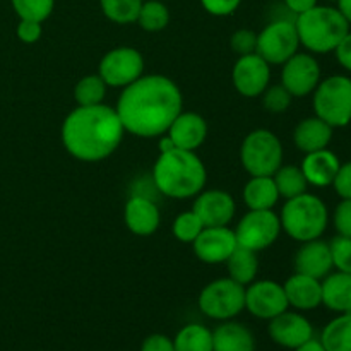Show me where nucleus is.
Masks as SVG:
<instances>
[{
	"label": "nucleus",
	"mask_w": 351,
	"mask_h": 351,
	"mask_svg": "<svg viewBox=\"0 0 351 351\" xmlns=\"http://www.w3.org/2000/svg\"><path fill=\"white\" fill-rule=\"evenodd\" d=\"M182 105L180 89L170 77L147 74L123 88L115 110L125 132L147 139L167 134Z\"/></svg>",
	"instance_id": "obj_1"
},
{
	"label": "nucleus",
	"mask_w": 351,
	"mask_h": 351,
	"mask_svg": "<svg viewBox=\"0 0 351 351\" xmlns=\"http://www.w3.org/2000/svg\"><path fill=\"white\" fill-rule=\"evenodd\" d=\"M123 129L115 108L99 103L77 106L62 123V144L72 158L96 163L117 151L123 139Z\"/></svg>",
	"instance_id": "obj_2"
},
{
	"label": "nucleus",
	"mask_w": 351,
	"mask_h": 351,
	"mask_svg": "<svg viewBox=\"0 0 351 351\" xmlns=\"http://www.w3.org/2000/svg\"><path fill=\"white\" fill-rule=\"evenodd\" d=\"M154 187L171 199H189L197 195L208 182V171L195 151L175 147L161 153L153 167Z\"/></svg>",
	"instance_id": "obj_3"
},
{
	"label": "nucleus",
	"mask_w": 351,
	"mask_h": 351,
	"mask_svg": "<svg viewBox=\"0 0 351 351\" xmlns=\"http://www.w3.org/2000/svg\"><path fill=\"white\" fill-rule=\"evenodd\" d=\"M298 40L311 53H331L350 33V23L338 7L315 5L295 17Z\"/></svg>",
	"instance_id": "obj_4"
},
{
	"label": "nucleus",
	"mask_w": 351,
	"mask_h": 351,
	"mask_svg": "<svg viewBox=\"0 0 351 351\" xmlns=\"http://www.w3.org/2000/svg\"><path fill=\"white\" fill-rule=\"evenodd\" d=\"M280 221L281 230L297 242L321 239L329 223L328 206L315 194L305 192L285 202Z\"/></svg>",
	"instance_id": "obj_5"
},
{
	"label": "nucleus",
	"mask_w": 351,
	"mask_h": 351,
	"mask_svg": "<svg viewBox=\"0 0 351 351\" xmlns=\"http://www.w3.org/2000/svg\"><path fill=\"white\" fill-rule=\"evenodd\" d=\"M315 117L338 129L351 122V79L348 75H329L321 79L312 93Z\"/></svg>",
	"instance_id": "obj_6"
},
{
	"label": "nucleus",
	"mask_w": 351,
	"mask_h": 351,
	"mask_svg": "<svg viewBox=\"0 0 351 351\" xmlns=\"http://www.w3.org/2000/svg\"><path fill=\"white\" fill-rule=\"evenodd\" d=\"M283 154L280 137L267 129L252 130L240 146V161L250 177H273L283 165Z\"/></svg>",
	"instance_id": "obj_7"
},
{
	"label": "nucleus",
	"mask_w": 351,
	"mask_h": 351,
	"mask_svg": "<svg viewBox=\"0 0 351 351\" xmlns=\"http://www.w3.org/2000/svg\"><path fill=\"white\" fill-rule=\"evenodd\" d=\"M199 308L215 321H230L245 308V287L232 278H219L202 288Z\"/></svg>",
	"instance_id": "obj_8"
},
{
	"label": "nucleus",
	"mask_w": 351,
	"mask_h": 351,
	"mask_svg": "<svg viewBox=\"0 0 351 351\" xmlns=\"http://www.w3.org/2000/svg\"><path fill=\"white\" fill-rule=\"evenodd\" d=\"M300 47L295 19H278L257 34L256 53L269 65H283Z\"/></svg>",
	"instance_id": "obj_9"
},
{
	"label": "nucleus",
	"mask_w": 351,
	"mask_h": 351,
	"mask_svg": "<svg viewBox=\"0 0 351 351\" xmlns=\"http://www.w3.org/2000/svg\"><path fill=\"white\" fill-rule=\"evenodd\" d=\"M233 232H235L239 247L261 252V250L269 249L283 230H281L280 216L273 209H267V211H250L249 209V213L242 216Z\"/></svg>",
	"instance_id": "obj_10"
},
{
	"label": "nucleus",
	"mask_w": 351,
	"mask_h": 351,
	"mask_svg": "<svg viewBox=\"0 0 351 351\" xmlns=\"http://www.w3.org/2000/svg\"><path fill=\"white\" fill-rule=\"evenodd\" d=\"M99 77L108 88H127L144 75V57L132 47H117L103 55Z\"/></svg>",
	"instance_id": "obj_11"
},
{
	"label": "nucleus",
	"mask_w": 351,
	"mask_h": 351,
	"mask_svg": "<svg viewBox=\"0 0 351 351\" xmlns=\"http://www.w3.org/2000/svg\"><path fill=\"white\" fill-rule=\"evenodd\" d=\"M321 82V65L317 58L307 51H297L281 69V84L293 98L312 95Z\"/></svg>",
	"instance_id": "obj_12"
},
{
	"label": "nucleus",
	"mask_w": 351,
	"mask_h": 351,
	"mask_svg": "<svg viewBox=\"0 0 351 351\" xmlns=\"http://www.w3.org/2000/svg\"><path fill=\"white\" fill-rule=\"evenodd\" d=\"M288 300L283 285L271 280L252 281L245 287V308L254 317L271 321L288 311Z\"/></svg>",
	"instance_id": "obj_13"
},
{
	"label": "nucleus",
	"mask_w": 351,
	"mask_h": 351,
	"mask_svg": "<svg viewBox=\"0 0 351 351\" xmlns=\"http://www.w3.org/2000/svg\"><path fill=\"white\" fill-rule=\"evenodd\" d=\"M233 86L245 98H257L271 81V65L261 55H242L233 65Z\"/></svg>",
	"instance_id": "obj_14"
},
{
	"label": "nucleus",
	"mask_w": 351,
	"mask_h": 351,
	"mask_svg": "<svg viewBox=\"0 0 351 351\" xmlns=\"http://www.w3.org/2000/svg\"><path fill=\"white\" fill-rule=\"evenodd\" d=\"M194 254L201 263L223 264L239 247L235 232L230 226H204L192 242Z\"/></svg>",
	"instance_id": "obj_15"
},
{
	"label": "nucleus",
	"mask_w": 351,
	"mask_h": 351,
	"mask_svg": "<svg viewBox=\"0 0 351 351\" xmlns=\"http://www.w3.org/2000/svg\"><path fill=\"white\" fill-rule=\"evenodd\" d=\"M271 339L288 350H297L314 338V328L305 315L285 311L269 321L267 328Z\"/></svg>",
	"instance_id": "obj_16"
},
{
	"label": "nucleus",
	"mask_w": 351,
	"mask_h": 351,
	"mask_svg": "<svg viewBox=\"0 0 351 351\" xmlns=\"http://www.w3.org/2000/svg\"><path fill=\"white\" fill-rule=\"evenodd\" d=\"M192 211L199 216L204 226H228L235 216L237 204L230 192L209 189L195 195Z\"/></svg>",
	"instance_id": "obj_17"
},
{
	"label": "nucleus",
	"mask_w": 351,
	"mask_h": 351,
	"mask_svg": "<svg viewBox=\"0 0 351 351\" xmlns=\"http://www.w3.org/2000/svg\"><path fill=\"white\" fill-rule=\"evenodd\" d=\"M295 273L307 274L315 280H324L329 273H332V257L329 242L321 239L308 240L300 245L293 259Z\"/></svg>",
	"instance_id": "obj_18"
},
{
	"label": "nucleus",
	"mask_w": 351,
	"mask_h": 351,
	"mask_svg": "<svg viewBox=\"0 0 351 351\" xmlns=\"http://www.w3.org/2000/svg\"><path fill=\"white\" fill-rule=\"evenodd\" d=\"M123 219L130 233L137 237H149L160 228V208L146 195H132L125 202Z\"/></svg>",
	"instance_id": "obj_19"
},
{
	"label": "nucleus",
	"mask_w": 351,
	"mask_h": 351,
	"mask_svg": "<svg viewBox=\"0 0 351 351\" xmlns=\"http://www.w3.org/2000/svg\"><path fill=\"white\" fill-rule=\"evenodd\" d=\"M168 136L175 143L178 149L195 151L204 144L208 137V123L204 117L195 112H180L177 119L171 122Z\"/></svg>",
	"instance_id": "obj_20"
},
{
	"label": "nucleus",
	"mask_w": 351,
	"mask_h": 351,
	"mask_svg": "<svg viewBox=\"0 0 351 351\" xmlns=\"http://www.w3.org/2000/svg\"><path fill=\"white\" fill-rule=\"evenodd\" d=\"M285 295L288 305L297 311H314L322 305V283L321 280L295 273L285 281Z\"/></svg>",
	"instance_id": "obj_21"
},
{
	"label": "nucleus",
	"mask_w": 351,
	"mask_h": 351,
	"mask_svg": "<svg viewBox=\"0 0 351 351\" xmlns=\"http://www.w3.org/2000/svg\"><path fill=\"white\" fill-rule=\"evenodd\" d=\"M339 158L331 149H319L305 154L300 168L307 178L308 185L314 187H329L335 182L339 170Z\"/></svg>",
	"instance_id": "obj_22"
},
{
	"label": "nucleus",
	"mask_w": 351,
	"mask_h": 351,
	"mask_svg": "<svg viewBox=\"0 0 351 351\" xmlns=\"http://www.w3.org/2000/svg\"><path fill=\"white\" fill-rule=\"evenodd\" d=\"M332 129L329 123L319 117H307L293 130V144L302 153H314V151L326 149L332 141Z\"/></svg>",
	"instance_id": "obj_23"
},
{
	"label": "nucleus",
	"mask_w": 351,
	"mask_h": 351,
	"mask_svg": "<svg viewBox=\"0 0 351 351\" xmlns=\"http://www.w3.org/2000/svg\"><path fill=\"white\" fill-rule=\"evenodd\" d=\"M213 351H256V339L247 326L230 319L213 331Z\"/></svg>",
	"instance_id": "obj_24"
},
{
	"label": "nucleus",
	"mask_w": 351,
	"mask_h": 351,
	"mask_svg": "<svg viewBox=\"0 0 351 351\" xmlns=\"http://www.w3.org/2000/svg\"><path fill=\"white\" fill-rule=\"evenodd\" d=\"M322 283V305L338 314H351V274L335 271Z\"/></svg>",
	"instance_id": "obj_25"
},
{
	"label": "nucleus",
	"mask_w": 351,
	"mask_h": 351,
	"mask_svg": "<svg viewBox=\"0 0 351 351\" xmlns=\"http://www.w3.org/2000/svg\"><path fill=\"white\" fill-rule=\"evenodd\" d=\"M243 202L250 211H267L280 201V192L273 177H250L243 187Z\"/></svg>",
	"instance_id": "obj_26"
},
{
	"label": "nucleus",
	"mask_w": 351,
	"mask_h": 351,
	"mask_svg": "<svg viewBox=\"0 0 351 351\" xmlns=\"http://www.w3.org/2000/svg\"><path fill=\"white\" fill-rule=\"evenodd\" d=\"M225 264L228 267V278H232L237 283L247 287L252 281H256L257 271H259V259H257V252H254V250L245 249V247H237Z\"/></svg>",
	"instance_id": "obj_27"
},
{
	"label": "nucleus",
	"mask_w": 351,
	"mask_h": 351,
	"mask_svg": "<svg viewBox=\"0 0 351 351\" xmlns=\"http://www.w3.org/2000/svg\"><path fill=\"white\" fill-rule=\"evenodd\" d=\"M326 351H351V314H339L321 332Z\"/></svg>",
	"instance_id": "obj_28"
},
{
	"label": "nucleus",
	"mask_w": 351,
	"mask_h": 351,
	"mask_svg": "<svg viewBox=\"0 0 351 351\" xmlns=\"http://www.w3.org/2000/svg\"><path fill=\"white\" fill-rule=\"evenodd\" d=\"M273 178L278 192H280V197L287 199V201L305 194L308 189V182L305 178L304 171H302L300 167H295V165H281L276 173L273 175Z\"/></svg>",
	"instance_id": "obj_29"
},
{
	"label": "nucleus",
	"mask_w": 351,
	"mask_h": 351,
	"mask_svg": "<svg viewBox=\"0 0 351 351\" xmlns=\"http://www.w3.org/2000/svg\"><path fill=\"white\" fill-rule=\"evenodd\" d=\"M175 351H213V331L206 326L187 324L173 339Z\"/></svg>",
	"instance_id": "obj_30"
},
{
	"label": "nucleus",
	"mask_w": 351,
	"mask_h": 351,
	"mask_svg": "<svg viewBox=\"0 0 351 351\" xmlns=\"http://www.w3.org/2000/svg\"><path fill=\"white\" fill-rule=\"evenodd\" d=\"M136 23L147 33H158L170 24V10L160 0H144Z\"/></svg>",
	"instance_id": "obj_31"
},
{
	"label": "nucleus",
	"mask_w": 351,
	"mask_h": 351,
	"mask_svg": "<svg viewBox=\"0 0 351 351\" xmlns=\"http://www.w3.org/2000/svg\"><path fill=\"white\" fill-rule=\"evenodd\" d=\"M106 88L99 74H89L79 79L74 88V99L79 106H93L103 103L106 96Z\"/></svg>",
	"instance_id": "obj_32"
},
{
	"label": "nucleus",
	"mask_w": 351,
	"mask_h": 351,
	"mask_svg": "<svg viewBox=\"0 0 351 351\" xmlns=\"http://www.w3.org/2000/svg\"><path fill=\"white\" fill-rule=\"evenodd\" d=\"M144 0H99L101 12L115 24H132L137 21Z\"/></svg>",
	"instance_id": "obj_33"
},
{
	"label": "nucleus",
	"mask_w": 351,
	"mask_h": 351,
	"mask_svg": "<svg viewBox=\"0 0 351 351\" xmlns=\"http://www.w3.org/2000/svg\"><path fill=\"white\" fill-rule=\"evenodd\" d=\"M10 3L19 19L36 21V23L47 21L55 7V0H10Z\"/></svg>",
	"instance_id": "obj_34"
},
{
	"label": "nucleus",
	"mask_w": 351,
	"mask_h": 351,
	"mask_svg": "<svg viewBox=\"0 0 351 351\" xmlns=\"http://www.w3.org/2000/svg\"><path fill=\"white\" fill-rule=\"evenodd\" d=\"M204 225L199 219V216L194 211H184L175 218L173 226H171V232H173L175 239L180 240L184 243H192L199 237V233L202 232Z\"/></svg>",
	"instance_id": "obj_35"
},
{
	"label": "nucleus",
	"mask_w": 351,
	"mask_h": 351,
	"mask_svg": "<svg viewBox=\"0 0 351 351\" xmlns=\"http://www.w3.org/2000/svg\"><path fill=\"white\" fill-rule=\"evenodd\" d=\"M263 105L267 112L271 113H283L290 108L293 96L287 91L283 84L267 86L266 91L263 93Z\"/></svg>",
	"instance_id": "obj_36"
},
{
	"label": "nucleus",
	"mask_w": 351,
	"mask_h": 351,
	"mask_svg": "<svg viewBox=\"0 0 351 351\" xmlns=\"http://www.w3.org/2000/svg\"><path fill=\"white\" fill-rule=\"evenodd\" d=\"M329 249H331L332 267L341 273L351 274V239L336 235L329 242Z\"/></svg>",
	"instance_id": "obj_37"
},
{
	"label": "nucleus",
	"mask_w": 351,
	"mask_h": 351,
	"mask_svg": "<svg viewBox=\"0 0 351 351\" xmlns=\"http://www.w3.org/2000/svg\"><path fill=\"white\" fill-rule=\"evenodd\" d=\"M230 47L239 57L242 55L256 53L257 48V33L252 29H239L230 38Z\"/></svg>",
	"instance_id": "obj_38"
},
{
	"label": "nucleus",
	"mask_w": 351,
	"mask_h": 351,
	"mask_svg": "<svg viewBox=\"0 0 351 351\" xmlns=\"http://www.w3.org/2000/svg\"><path fill=\"white\" fill-rule=\"evenodd\" d=\"M332 225L341 237L351 239V199H341L332 213Z\"/></svg>",
	"instance_id": "obj_39"
},
{
	"label": "nucleus",
	"mask_w": 351,
	"mask_h": 351,
	"mask_svg": "<svg viewBox=\"0 0 351 351\" xmlns=\"http://www.w3.org/2000/svg\"><path fill=\"white\" fill-rule=\"evenodd\" d=\"M202 7L208 14L216 17L232 16L240 7L242 0H201Z\"/></svg>",
	"instance_id": "obj_40"
},
{
	"label": "nucleus",
	"mask_w": 351,
	"mask_h": 351,
	"mask_svg": "<svg viewBox=\"0 0 351 351\" xmlns=\"http://www.w3.org/2000/svg\"><path fill=\"white\" fill-rule=\"evenodd\" d=\"M16 34L19 38V41H23V43L33 45L36 41H40L41 34H43V27H41V23H36V21L19 19Z\"/></svg>",
	"instance_id": "obj_41"
},
{
	"label": "nucleus",
	"mask_w": 351,
	"mask_h": 351,
	"mask_svg": "<svg viewBox=\"0 0 351 351\" xmlns=\"http://www.w3.org/2000/svg\"><path fill=\"white\" fill-rule=\"evenodd\" d=\"M332 187L341 199H351V161L339 165Z\"/></svg>",
	"instance_id": "obj_42"
},
{
	"label": "nucleus",
	"mask_w": 351,
	"mask_h": 351,
	"mask_svg": "<svg viewBox=\"0 0 351 351\" xmlns=\"http://www.w3.org/2000/svg\"><path fill=\"white\" fill-rule=\"evenodd\" d=\"M141 351H175L173 339L165 335H151L143 341Z\"/></svg>",
	"instance_id": "obj_43"
},
{
	"label": "nucleus",
	"mask_w": 351,
	"mask_h": 351,
	"mask_svg": "<svg viewBox=\"0 0 351 351\" xmlns=\"http://www.w3.org/2000/svg\"><path fill=\"white\" fill-rule=\"evenodd\" d=\"M335 53H336V58H338L339 65H341L343 69H346L348 72H351V31L345 38H343L341 43L336 47Z\"/></svg>",
	"instance_id": "obj_44"
},
{
	"label": "nucleus",
	"mask_w": 351,
	"mask_h": 351,
	"mask_svg": "<svg viewBox=\"0 0 351 351\" xmlns=\"http://www.w3.org/2000/svg\"><path fill=\"white\" fill-rule=\"evenodd\" d=\"M317 3L319 0H285V5H287V9L290 10L295 17L311 10L312 7H315Z\"/></svg>",
	"instance_id": "obj_45"
},
{
	"label": "nucleus",
	"mask_w": 351,
	"mask_h": 351,
	"mask_svg": "<svg viewBox=\"0 0 351 351\" xmlns=\"http://www.w3.org/2000/svg\"><path fill=\"white\" fill-rule=\"evenodd\" d=\"M160 143H158V147H160V154L161 153H168V151H173L175 147V143L171 141V137L168 136V134H163V136H160Z\"/></svg>",
	"instance_id": "obj_46"
},
{
	"label": "nucleus",
	"mask_w": 351,
	"mask_h": 351,
	"mask_svg": "<svg viewBox=\"0 0 351 351\" xmlns=\"http://www.w3.org/2000/svg\"><path fill=\"white\" fill-rule=\"evenodd\" d=\"M293 351H326V348L321 345V341H319V339L312 338L311 341H307L305 345L298 346V348L293 350Z\"/></svg>",
	"instance_id": "obj_47"
},
{
	"label": "nucleus",
	"mask_w": 351,
	"mask_h": 351,
	"mask_svg": "<svg viewBox=\"0 0 351 351\" xmlns=\"http://www.w3.org/2000/svg\"><path fill=\"white\" fill-rule=\"evenodd\" d=\"M338 10L343 14V17H345L346 21L350 23L351 26V0H338Z\"/></svg>",
	"instance_id": "obj_48"
},
{
	"label": "nucleus",
	"mask_w": 351,
	"mask_h": 351,
	"mask_svg": "<svg viewBox=\"0 0 351 351\" xmlns=\"http://www.w3.org/2000/svg\"><path fill=\"white\" fill-rule=\"evenodd\" d=\"M329 2H338V0H329Z\"/></svg>",
	"instance_id": "obj_49"
}]
</instances>
